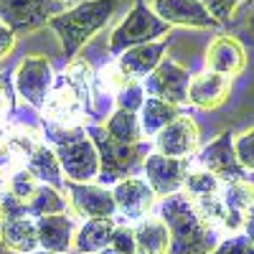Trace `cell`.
<instances>
[{"label": "cell", "instance_id": "6da1fadb", "mask_svg": "<svg viewBox=\"0 0 254 254\" xmlns=\"http://www.w3.org/2000/svg\"><path fill=\"white\" fill-rule=\"evenodd\" d=\"M158 216L171 234L168 254H211L221 242L219 229L201 216V211L190 203L186 193H173L163 198Z\"/></svg>", "mask_w": 254, "mask_h": 254}, {"label": "cell", "instance_id": "7a4b0ae2", "mask_svg": "<svg viewBox=\"0 0 254 254\" xmlns=\"http://www.w3.org/2000/svg\"><path fill=\"white\" fill-rule=\"evenodd\" d=\"M115 10H117V0H84L76 8L54 15L49 26L59 36L66 59H76L79 49L110 23Z\"/></svg>", "mask_w": 254, "mask_h": 254}, {"label": "cell", "instance_id": "3957f363", "mask_svg": "<svg viewBox=\"0 0 254 254\" xmlns=\"http://www.w3.org/2000/svg\"><path fill=\"white\" fill-rule=\"evenodd\" d=\"M87 135L97 147V155H99V183L107 186V183H120L125 178H130L137 168H142L145 158L150 155V142H137V145H120L115 142L104 127L97 122L87 125Z\"/></svg>", "mask_w": 254, "mask_h": 254}, {"label": "cell", "instance_id": "277c9868", "mask_svg": "<svg viewBox=\"0 0 254 254\" xmlns=\"http://www.w3.org/2000/svg\"><path fill=\"white\" fill-rule=\"evenodd\" d=\"M171 26H165L163 20L150 10V5L145 0H137L135 8L127 13V18L112 31L110 36V54L120 56L127 49H135L142 44H153V41H160L168 36Z\"/></svg>", "mask_w": 254, "mask_h": 254}, {"label": "cell", "instance_id": "5b68a950", "mask_svg": "<svg viewBox=\"0 0 254 254\" xmlns=\"http://www.w3.org/2000/svg\"><path fill=\"white\" fill-rule=\"evenodd\" d=\"M87 117L89 107L84 97L64 76H59V81H54L46 104L41 107V122L61 127V130H76V127H87Z\"/></svg>", "mask_w": 254, "mask_h": 254}, {"label": "cell", "instance_id": "8992f818", "mask_svg": "<svg viewBox=\"0 0 254 254\" xmlns=\"http://www.w3.org/2000/svg\"><path fill=\"white\" fill-rule=\"evenodd\" d=\"M13 87L20 99H26L33 110H41L46 104L51 89H54V69L51 61L46 56L31 54L18 64L15 76H13Z\"/></svg>", "mask_w": 254, "mask_h": 254}, {"label": "cell", "instance_id": "52a82bcc", "mask_svg": "<svg viewBox=\"0 0 254 254\" xmlns=\"http://www.w3.org/2000/svg\"><path fill=\"white\" fill-rule=\"evenodd\" d=\"M59 13H64L59 0H0V23L15 36L41 28Z\"/></svg>", "mask_w": 254, "mask_h": 254}, {"label": "cell", "instance_id": "ba28073f", "mask_svg": "<svg viewBox=\"0 0 254 254\" xmlns=\"http://www.w3.org/2000/svg\"><path fill=\"white\" fill-rule=\"evenodd\" d=\"M193 168V158H165L160 153H150L142 163L145 181L155 190L158 198H168L181 193L188 171Z\"/></svg>", "mask_w": 254, "mask_h": 254}, {"label": "cell", "instance_id": "9c48e42d", "mask_svg": "<svg viewBox=\"0 0 254 254\" xmlns=\"http://www.w3.org/2000/svg\"><path fill=\"white\" fill-rule=\"evenodd\" d=\"M193 165L203 168V171L214 173L219 181L229 183V181H247V171L242 168L237 150H234V132H221L214 142H208L203 150H198V155L193 158Z\"/></svg>", "mask_w": 254, "mask_h": 254}, {"label": "cell", "instance_id": "30bf717a", "mask_svg": "<svg viewBox=\"0 0 254 254\" xmlns=\"http://www.w3.org/2000/svg\"><path fill=\"white\" fill-rule=\"evenodd\" d=\"M190 79L193 76L188 74L186 66H181L178 61L165 56L155 66V71L142 81V87H145L147 97H155V99H163L168 104L181 107V104L188 102V84H190Z\"/></svg>", "mask_w": 254, "mask_h": 254}, {"label": "cell", "instance_id": "8fae6325", "mask_svg": "<svg viewBox=\"0 0 254 254\" xmlns=\"http://www.w3.org/2000/svg\"><path fill=\"white\" fill-rule=\"evenodd\" d=\"M54 153L61 163V171L66 176V181L74 183H92L99 178V155L97 147L89 140V135H81L71 142H64L54 147Z\"/></svg>", "mask_w": 254, "mask_h": 254}, {"label": "cell", "instance_id": "7c38bea8", "mask_svg": "<svg viewBox=\"0 0 254 254\" xmlns=\"http://www.w3.org/2000/svg\"><path fill=\"white\" fill-rule=\"evenodd\" d=\"M64 190H69V203L74 214L87 219V221H102V219H115L117 208L112 190L102 183H74L66 181Z\"/></svg>", "mask_w": 254, "mask_h": 254}, {"label": "cell", "instance_id": "4fadbf2b", "mask_svg": "<svg viewBox=\"0 0 254 254\" xmlns=\"http://www.w3.org/2000/svg\"><path fill=\"white\" fill-rule=\"evenodd\" d=\"M254 206V186L249 181H229L219 196V219L216 229L226 234H239L244 229V219Z\"/></svg>", "mask_w": 254, "mask_h": 254}, {"label": "cell", "instance_id": "5bb4252c", "mask_svg": "<svg viewBox=\"0 0 254 254\" xmlns=\"http://www.w3.org/2000/svg\"><path fill=\"white\" fill-rule=\"evenodd\" d=\"M198 145H201L198 125L188 112L176 117L155 135V153L165 158H193L198 153Z\"/></svg>", "mask_w": 254, "mask_h": 254}, {"label": "cell", "instance_id": "9a60e30c", "mask_svg": "<svg viewBox=\"0 0 254 254\" xmlns=\"http://www.w3.org/2000/svg\"><path fill=\"white\" fill-rule=\"evenodd\" d=\"M112 198H115V208L117 214L127 221H140L145 216H150V211L155 206V190L147 186L145 178H125L120 183H115L112 188Z\"/></svg>", "mask_w": 254, "mask_h": 254}, {"label": "cell", "instance_id": "2e32d148", "mask_svg": "<svg viewBox=\"0 0 254 254\" xmlns=\"http://www.w3.org/2000/svg\"><path fill=\"white\" fill-rule=\"evenodd\" d=\"M150 10L165 26L183 28H216L219 23L201 0H150Z\"/></svg>", "mask_w": 254, "mask_h": 254}, {"label": "cell", "instance_id": "e0dca14e", "mask_svg": "<svg viewBox=\"0 0 254 254\" xmlns=\"http://www.w3.org/2000/svg\"><path fill=\"white\" fill-rule=\"evenodd\" d=\"M247 69V51L234 36H216L206 51V71L234 79Z\"/></svg>", "mask_w": 254, "mask_h": 254}, {"label": "cell", "instance_id": "ac0fdd59", "mask_svg": "<svg viewBox=\"0 0 254 254\" xmlns=\"http://www.w3.org/2000/svg\"><path fill=\"white\" fill-rule=\"evenodd\" d=\"M165 49H168V41H153V44H142L135 49H127L125 54L117 56V66L135 81H145L155 71V66L165 59Z\"/></svg>", "mask_w": 254, "mask_h": 254}, {"label": "cell", "instance_id": "d6986e66", "mask_svg": "<svg viewBox=\"0 0 254 254\" xmlns=\"http://www.w3.org/2000/svg\"><path fill=\"white\" fill-rule=\"evenodd\" d=\"M231 94V79L214 74V71H203L196 74L188 84V102L198 110H216L229 99Z\"/></svg>", "mask_w": 254, "mask_h": 254}, {"label": "cell", "instance_id": "ffe728a7", "mask_svg": "<svg viewBox=\"0 0 254 254\" xmlns=\"http://www.w3.org/2000/svg\"><path fill=\"white\" fill-rule=\"evenodd\" d=\"M36 231H38V247L54 252V254H66L74 244V231L76 221L69 214H54V216H41L36 219Z\"/></svg>", "mask_w": 254, "mask_h": 254}, {"label": "cell", "instance_id": "44dd1931", "mask_svg": "<svg viewBox=\"0 0 254 254\" xmlns=\"http://www.w3.org/2000/svg\"><path fill=\"white\" fill-rule=\"evenodd\" d=\"M0 244L18 254H31L38 249V231L33 216L0 219Z\"/></svg>", "mask_w": 254, "mask_h": 254}, {"label": "cell", "instance_id": "7402d4cb", "mask_svg": "<svg viewBox=\"0 0 254 254\" xmlns=\"http://www.w3.org/2000/svg\"><path fill=\"white\" fill-rule=\"evenodd\" d=\"M23 165L36 176L38 183L51 186V188H56V190L66 186V181H64V171H61V163H59L54 147H51L49 142H44L41 147H36Z\"/></svg>", "mask_w": 254, "mask_h": 254}, {"label": "cell", "instance_id": "603a6c76", "mask_svg": "<svg viewBox=\"0 0 254 254\" xmlns=\"http://www.w3.org/2000/svg\"><path fill=\"white\" fill-rule=\"evenodd\" d=\"M137 254H168L171 252V234L160 216H145L135 226Z\"/></svg>", "mask_w": 254, "mask_h": 254}, {"label": "cell", "instance_id": "cb8c5ba5", "mask_svg": "<svg viewBox=\"0 0 254 254\" xmlns=\"http://www.w3.org/2000/svg\"><path fill=\"white\" fill-rule=\"evenodd\" d=\"M140 115V127H142V135L145 137H155L163 127H168L176 117L183 115L181 107L176 104H168L163 99H155V97H145L142 102V110L137 112Z\"/></svg>", "mask_w": 254, "mask_h": 254}, {"label": "cell", "instance_id": "d4e9b609", "mask_svg": "<svg viewBox=\"0 0 254 254\" xmlns=\"http://www.w3.org/2000/svg\"><path fill=\"white\" fill-rule=\"evenodd\" d=\"M102 127H104V132H107L115 142H120V145H137V142L145 140L137 112L115 110L107 120L102 122Z\"/></svg>", "mask_w": 254, "mask_h": 254}, {"label": "cell", "instance_id": "484cf974", "mask_svg": "<svg viewBox=\"0 0 254 254\" xmlns=\"http://www.w3.org/2000/svg\"><path fill=\"white\" fill-rule=\"evenodd\" d=\"M117 226V219H102V221H87L74 237V247L81 254H97L107 249L112 242V231Z\"/></svg>", "mask_w": 254, "mask_h": 254}, {"label": "cell", "instance_id": "4316f807", "mask_svg": "<svg viewBox=\"0 0 254 254\" xmlns=\"http://www.w3.org/2000/svg\"><path fill=\"white\" fill-rule=\"evenodd\" d=\"M26 208H28V216H33V219L54 216V214H66V198L61 196V190L41 183L36 188V193L26 201Z\"/></svg>", "mask_w": 254, "mask_h": 254}, {"label": "cell", "instance_id": "83f0119b", "mask_svg": "<svg viewBox=\"0 0 254 254\" xmlns=\"http://www.w3.org/2000/svg\"><path fill=\"white\" fill-rule=\"evenodd\" d=\"M46 140H44V132L33 130V127H13V130H8V153L10 158H20V160H28V155L36 150V147H41Z\"/></svg>", "mask_w": 254, "mask_h": 254}, {"label": "cell", "instance_id": "f1b7e54d", "mask_svg": "<svg viewBox=\"0 0 254 254\" xmlns=\"http://www.w3.org/2000/svg\"><path fill=\"white\" fill-rule=\"evenodd\" d=\"M41 183L36 181V176L28 171V168L26 165H20V168H15V171L10 173V178H8V190H10V193L15 196V198H20V201H28L33 193H36V188H38Z\"/></svg>", "mask_w": 254, "mask_h": 254}, {"label": "cell", "instance_id": "f546056e", "mask_svg": "<svg viewBox=\"0 0 254 254\" xmlns=\"http://www.w3.org/2000/svg\"><path fill=\"white\" fill-rule=\"evenodd\" d=\"M145 87L142 81L130 79L125 87L115 94V110H127V112H140L142 110V102H145Z\"/></svg>", "mask_w": 254, "mask_h": 254}, {"label": "cell", "instance_id": "4dcf8cb0", "mask_svg": "<svg viewBox=\"0 0 254 254\" xmlns=\"http://www.w3.org/2000/svg\"><path fill=\"white\" fill-rule=\"evenodd\" d=\"M110 249H115L117 254H137V242H135V226L127 224H117L112 231V242Z\"/></svg>", "mask_w": 254, "mask_h": 254}, {"label": "cell", "instance_id": "1f68e13d", "mask_svg": "<svg viewBox=\"0 0 254 254\" xmlns=\"http://www.w3.org/2000/svg\"><path fill=\"white\" fill-rule=\"evenodd\" d=\"M234 150H237V158L244 171L254 173V127L242 132L239 137H234Z\"/></svg>", "mask_w": 254, "mask_h": 254}, {"label": "cell", "instance_id": "d6a6232c", "mask_svg": "<svg viewBox=\"0 0 254 254\" xmlns=\"http://www.w3.org/2000/svg\"><path fill=\"white\" fill-rule=\"evenodd\" d=\"M211 254H254V244L244 231H239V234H229L226 239H221Z\"/></svg>", "mask_w": 254, "mask_h": 254}, {"label": "cell", "instance_id": "836d02e7", "mask_svg": "<svg viewBox=\"0 0 254 254\" xmlns=\"http://www.w3.org/2000/svg\"><path fill=\"white\" fill-rule=\"evenodd\" d=\"M206 5V10L214 15L216 23H229V18L234 15V10L239 8L242 0H201Z\"/></svg>", "mask_w": 254, "mask_h": 254}, {"label": "cell", "instance_id": "e575fe53", "mask_svg": "<svg viewBox=\"0 0 254 254\" xmlns=\"http://www.w3.org/2000/svg\"><path fill=\"white\" fill-rule=\"evenodd\" d=\"M8 216H28V208L8 188H0V219H8Z\"/></svg>", "mask_w": 254, "mask_h": 254}, {"label": "cell", "instance_id": "d590c367", "mask_svg": "<svg viewBox=\"0 0 254 254\" xmlns=\"http://www.w3.org/2000/svg\"><path fill=\"white\" fill-rule=\"evenodd\" d=\"M13 107H15V87L5 74H0V122L13 112Z\"/></svg>", "mask_w": 254, "mask_h": 254}, {"label": "cell", "instance_id": "8d00e7d4", "mask_svg": "<svg viewBox=\"0 0 254 254\" xmlns=\"http://www.w3.org/2000/svg\"><path fill=\"white\" fill-rule=\"evenodd\" d=\"M15 38H18V36H15L5 23H0V61L10 56V51L15 49Z\"/></svg>", "mask_w": 254, "mask_h": 254}, {"label": "cell", "instance_id": "74e56055", "mask_svg": "<svg viewBox=\"0 0 254 254\" xmlns=\"http://www.w3.org/2000/svg\"><path fill=\"white\" fill-rule=\"evenodd\" d=\"M244 234L252 239V244H254V206H252V211H249V214H247V219H244Z\"/></svg>", "mask_w": 254, "mask_h": 254}, {"label": "cell", "instance_id": "f35d334b", "mask_svg": "<svg viewBox=\"0 0 254 254\" xmlns=\"http://www.w3.org/2000/svg\"><path fill=\"white\" fill-rule=\"evenodd\" d=\"M97 254H117V252H115V249H110V247H107V249H102V252H97Z\"/></svg>", "mask_w": 254, "mask_h": 254}, {"label": "cell", "instance_id": "ab89813d", "mask_svg": "<svg viewBox=\"0 0 254 254\" xmlns=\"http://www.w3.org/2000/svg\"><path fill=\"white\" fill-rule=\"evenodd\" d=\"M31 254H54V252H46V249H36V252H31Z\"/></svg>", "mask_w": 254, "mask_h": 254}, {"label": "cell", "instance_id": "60d3db41", "mask_svg": "<svg viewBox=\"0 0 254 254\" xmlns=\"http://www.w3.org/2000/svg\"><path fill=\"white\" fill-rule=\"evenodd\" d=\"M59 3H66V0H59Z\"/></svg>", "mask_w": 254, "mask_h": 254}, {"label": "cell", "instance_id": "b9f144b4", "mask_svg": "<svg viewBox=\"0 0 254 254\" xmlns=\"http://www.w3.org/2000/svg\"><path fill=\"white\" fill-rule=\"evenodd\" d=\"M247 3H254V0H247Z\"/></svg>", "mask_w": 254, "mask_h": 254}, {"label": "cell", "instance_id": "7bdbcfd3", "mask_svg": "<svg viewBox=\"0 0 254 254\" xmlns=\"http://www.w3.org/2000/svg\"><path fill=\"white\" fill-rule=\"evenodd\" d=\"M0 181H3V178H0Z\"/></svg>", "mask_w": 254, "mask_h": 254}]
</instances>
